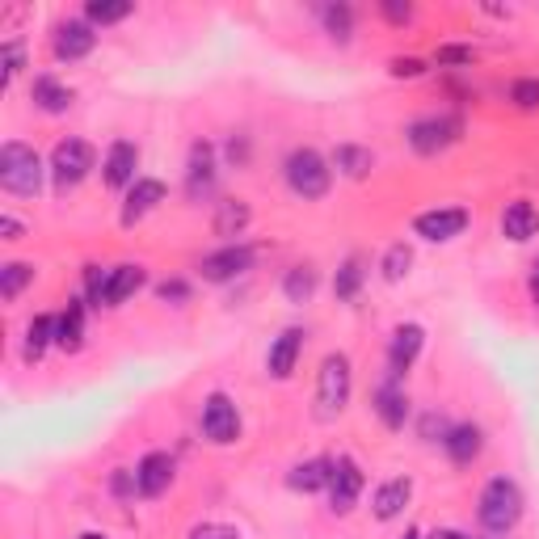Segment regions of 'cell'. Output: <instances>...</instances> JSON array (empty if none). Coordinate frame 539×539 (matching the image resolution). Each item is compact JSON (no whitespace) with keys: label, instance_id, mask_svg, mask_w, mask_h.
Listing matches in <instances>:
<instances>
[{"label":"cell","instance_id":"3","mask_svg":"<svg viewBox=\"0 0 539 539\" xmlns=\"http://www.w3.org/2000/svg\"><path fill=\"white\" fill-rule=\"evenodd\" d=\"M350 388H354V371L346 354H329L321 363V375H316V405H321V417H337L350 405Z\"/></svg>","mask_w":539,"mask_h":539},{"label":"cell","instance_id":"16","mask_svg":"<svg viewBox=\"0 0 539 539\" xmlns=\"http://www.w3.org/2000/svg\"><path fill=\"white\" fill-rule=\"evenodd\" d=\"M299 350H304V329H283L274 337V346H270V358H266V367L274 379H287L295 371V358Z\"/></svg>","mask_w":539,"mask_h":539},{"label":"cell","instance_id":"45","mask_svg":"<svg viewBox=\"0 0 539 539\" xmlns=\"http://www.w3.org/2000/svg\"><path fill=\"white\" fill-rule=\"evenodd\" d=\"M426 539H472V535L455 531V527H438V531H434V535H426Z\"/></svg>","mask_w":539,"mask_h":539},{"label":"cell","instance_id":"1","mask_svg":"<svg viewBox=\"0 0 539 539\" xmlns=\"http://www.w3.org/2000/svg\"><path fill=\"white\" fill-rule=\"evenodd\" d=\"M481 527L493 535H506L518 518H523V489H518L510 476H493L481 493Z\"/></svg>","mask_w":539,"mask_h":539},{"label":"cell","instance_id":"4","mask_svg":"<svg viewBox=\"0 0 539 539\" xmlns=\"http://www.w3.org/2000/svg\"><path fill=\"white\" fill-rule=\"evenodd\" d=\"M329 182H333V169L325 165L321 152L295 148V152L287 156V186H291L299 198H325V194H329Z\"/></svg>","mask_w":539,"mask_h":539},{"label":"cell","instance_id":"37","mask_svg":"<svg viewBox=\"0 0 539 539\" xmlns=\"http://www.w3.org/2000/svg\"><path fill=\"white\" fill-rule=\"evenodd\" d=\"M510 97L518 106H527V110H535L539 106V81H518L514 89H510Z\"/></svg>","mask_w":539,"mask_h":539},{"label":"cell","instance_id":"24","mask_svg":"<svg viewBox=\"0 0 539 539\" xmlns=\"http://www.w3.org/2000/svg\"><path fill=\"white\" fill-rule=\"evenodd\" d=\"M215 182V148L194 144L190 148V194H207Z\"/></svg>","mask_w":539,"mask_h":539},{"label":"cell","instance_id":"41","mask_svg":"<svg viewBox=\"0 0 539 539\" xmlns=\"http://www.w3.org/2000/svg\"><path fill=\"white\" fill-rule=\"evenodd\" d=\"M17 72H22V47H17V43H9V47H5V85L13 81Z\"/></svg>","mask_w":539,"mask_h":539},{"label":"cell","instance_id":"34","mask_svg":"<svg viewBox=\"0 0 539 539\" xmlns=\"http://www.w3.org/2000/svg\"><path fill=\"white\" fill-rule=\"evenodd\" d=\"M337 299H354L358 295V287H363V262H358V257H350V262L337 270Z\"/></svg>","mask_w":539,"mask_h":539},{"label":"cell","instance_id":"19","mask_svg":"<svg viewBox=\"0 0 539 539\" xmlns=\"http://www.w3.org/2000/svg\"><path fill=\"white\" fill-rule=\"evenodd\" d=\"M144 266H114L106 278V295H102V308H118L123 299H131L139 287H144Z\"/></svg>","mask_w":539,"mask_h":539},{"label":"cell","instance_id":"23","mask_svg":"<svg viewBox=\"0 0 539 539\" xmlns=\"http://www.w3.org/2000/svg\"><path fill=\"white\" fill-rule=\"evenodd\" d=\"M55 346L76 354L85 346V308L81 304H68V312L55 321Z\"/></svg>","mask_w":539,"mask_h":539},{"label":"cell","instance_id":"31","mask_svg":"<svg viewBox=\"0 0 539 539\" xmlns=\"http://www.w3.org/2000/svg\"><path fill=\"white\" fill-rule=\"evenodd\" d=\"M249 224V207L241 198H228V203H219V215H215V232L219 236H236Z\"/></svg>","mask_w":539,"mask_h":539},{"label":"cell","instance_id":"18","mask_svg":"<svg viewBox=\"0 0 539 539\" xmlns=\"http://www.w3.org/2000/svg\"><path fill=\"white\" fill-rule=\"evenodd\" d=\"M443 447L451 455V464H472V459L481 455V447H485V434H481V426H472V422L451 426L447 438H443Z\"/></svg>","mask_w":539,"mask_h":539},{"label":"cell","instance_id":"13","mask_svg":"<svg viewBox=\"0 0 539 539\" xmlns=\"http://www.w3.org/2000/svg\"><path fill=\"white\" fill-rule=\"evenodd\" d=\"M422 346H426V329H422V325H396L392 346H388L392 375H405V371L417 363V354H422Z\"/></svg>","mask_w":539,"mask_h":539},{"label":"cell","instance_id":"30","mask_svg":"<svg viewBox=\"0 0 539 539\" xmlns=\"http://www.w3.org/2000/svg\"><path fill=\"white\" fill-rule=\"evenodd\" d=\"M26 283H34V266H30V262H9V266H0V299H17Z\"/></svg>","mask_w":539,"mask_h":539},{"label":"cell","instance_id":"11","mask_svg":"<svg viewBox=\"0 0 539 539\" xmlns=\"http://www.w3.org/2000/svg\"><path fill=\"white\" fill-rule=\"evenodd\" d=\"M165 203V182H156V177H139V182L127 190V203H123V228H135L139 219H144L148 211H156Z\"/></svg>","mask_w":539,"mask_h":539},{"label":"cell","instance_id":"17","mask_svg":"<svg viewBox=\"0 0 539 539\" xmlns=\"http://www.w3.org/2000/svg\"><path fill=\"white\" fill-rule=\"evenodd\" d=\"M97 43V34L89 30V22H64L55 26V55L59 59H85Z\"/></svg>","mask_w":539,"mask_h":539},{"label":"cell","instance_id":"32","mask_svg":"<svg viewBox=\"0 0 539 539\" xmlns=\"http://www.w3.org/2000/svg\"><path fill=\"white\" fill-rule=\"evenodd\" d=\"M321 17H325L329 38H337V43H350V30H354V13H350V5H325Z\"/></svg>","mask_w":539,"mask_h":539},{"label":"cell","instance_id":"15","mask_svg":"<svg viewBox=\"0 0 539 539\" xmlns=\"http://www.w3.org/2000/svg\"><path fill=\"white\" fill-rule=\"evenodd\" d=\"M409 497H413V481H409V476H396V481H384L375 489L371 510H375L379 523H392V518L409 506Z\"/></svg>","mask_w":539,"mask_h":539},{"label":"cell","instance_id":"47","mask_svg":"<svg viewBox=\"0 0 539 539\" xmlns=\"http://www.w3.org/2000/svg\"><path fill=\"white\" fill-rule=\"evenodd\" d=\"M405 539H426V535L422 531H405Z\"/></svg>","mask_w":539,"mask_h":539},{"label":"cell","instance_id":"44","mask_svg":"<svg viewBox=\"0 0 539 539\" xmlns=\"http://www.w3.org/2000/svg\"><path fill=\"white\" fill-rule=\"evenodd\" d=\"M0 236H5V241H22V224H17L13 215H0Z\"/></svg>","mask_w":539,"mask_h":539},{"label":"cell","instance_id":"6","mask_svg":"<svg viewBox=\"0 0 539 539\" xmlns=\"http://www.w3.org/2000/svg\"><path fill=\"white\" fill-rule=\"evenodd\" d=\"M459 131H464V123L451 114H434V118H422V123H413L409 127V148L417 156H438L443 148H451Z\"/></svg>","mask_w":539,"mask_h":539},{"label":"cell","instance_id":"36","mask_svg":"<svg viewBox=\"0 0 539 539\" xmlns=\"http://www.w3.org/2000/svg\"><path fill=\"white\" fill-rule=\"evenodd\" d=\"M190 539H241V531L228 527V523H198L190 531Z\"/></svg>","mask_w":539,"mask_h":539},{"label":"cell","instance_id":"40","mask_svg":"<svg viewBox=\"0 0 539 539\" xmlns=\"http://www.w3.org/2000/svg\"><path fill=\"white\" fill-rule=\"evenodd\" d=\"M447 430H451V426L443 422V417H434V413H426V417H422V434L430 438V443H434V434H438V443H443Z\"/></svg>","mask_w":539,"mask_h":539},{"label":"cell","instance_id":"2","mask_svg":"<svg viewBox=\"0 0 539 539\" xmlns=\"http://www.w3.org/2000/svg\"><path fill=\"white\" fill-rule=\"evenodd\" d=\"M0 186L9 194H22V198H34L43 190V161H38V152L9 139V144L0 148Z\"/></svg>","mask_w":539,"mask_h":539},{"label":"cell","instance_id":"46","mask_svg":"<svg viewBox=\"0 0 539 539\" xmlns=\"http://www.w3.org/2000/svg\"><path fill=\"white\" fill-rule=\"evenodd\" d=\"M531 299H535V304H539V262L531 266Z\"/></svg>","mask_w":539,"mask_h":539},{"label":"cell","instance_id":"9","mask_svg":"<svg viewBox=\"0 0 539 539\" xmlns=\"http://www.w3.org/2000/svg\"><path fill=\"white\" fill-rule=\"evenodd\" d=\"M464 228H468L464 207H438V211H422L413 219V232L426 236V241H455Z\"/></svg>","mask_w":539,"mask_h":539},{"label":"cell","instance_id":"35","mask_svg":"<svg viewBox=\"0 0 539 539\" xmlns=\"http://www.w3.org/2000/svg\"><path fill=\"white\" fill-rule=\"evenodd\" d=\"M106 278H110V270L102 274V266H85V287H89V299H93V308H102V295H106Z\"/></svg>","mask_w":539,"mask_h":539},{"label":"cell","instance_id":"39","mask_svg":"<svg viewBox=\"0 0 539 539\" xmlns=\"http://www.w3.org/2000/svg\"><path fill=\"white\" fill-rule=\"evenodd\" d=\"M156 295L169 299V304H186V299H190V287H186V283H177V278H173V283H161V291H156Z\"/></svg>","mask_w":539,"mask_h":539},{"label":"cell","instance_id":"21","mask_svg":"<svg viewBox=\"0 0 539 539\" xmlns=\"http://www.w3.org/2000/svg\"><path fill=\"white\" fill-rule=\"evenodd\" d=\"M333 481V459H308V464H295L287 485L295 493H316V489H329Z\"/></svg>","mask_w":539,"mask_h":539},{"label":"cell","instance_id":"20","mask_svg":"<svg viewBox=\"0 0 539 539\" xmlns=\"http://www.w3.org/2000/svg\"><path fill=\"white\" fill-rule=\"evenodd\" d=\"M375 413L384 417L388 430H401V426H405V417H409V396H405V388H396V375L375 392Z\"/></svg>","mask_w":539,"mask_h":539},{"label":"cell","instance_id":"14","mask_svg":"<svg viewBox=\"0 0 539 539\" xmlns=\"http://www.w3.org/2000/svg\"><path fill=\"white\" fill-rule=\"evenodd\" d=\"M135 476H139V493H144V497H161L173 485V459L165 451H152V455L139 459Z\"/></svg>","mask_w":539,"mask_h":539},{"label":"cell","instance_id":"27","mask_svg":"<svg viewBox=\"0 0 539 539\" xmlns=\"http://www.w3.org/2000/svg\"><path fill=\"white\" fill-rule=\"evenodd\" d=\"M333 165L342 169L346 177H367L371 165H375V156H371L367 148H358V144H342V148L333 152Z\"/></svg>","mask_w":539,"mask_h":539},{"label":"cell","instance_id":"25","mask_svg":"<svg viewBox=\"0 0 539 539\" xmlns=\"http://www.w3.org/2000/svg\"><path fill=\"white\" fill-rule=\"evenodd\" d=\"M34 106L47 110V114H64L72 106V89L51 81V76H38V81H34Z\"/></svg>","mask_w":539,"mask_h":539},{"label":"cell","instance_id":"8","mask_svg":"<svg viewBox=\"0 0 539 539\" xmlns=\"http://www.w3.org/2000/svg\"><path fill=\"white\" fill-rule=\"evenodd\" d=\"M358 493H363V468L354 464L350 455H342L333 464V481H329V506L337 514H350L354 502H358Z\"/></svg>","mask_w":539,"mask_h":539},{"label":"cell","instance_id":"28","mask_svg":"<svg viewBox=\"0 0 539 539\" xmlns=\"http://www.w3.org/2000/svg\"><path fill=\"white\" fill-rule=\"evenodd\" d=\"M135 5L131 0H89L85 5V17L93 26H114V22H123V17H131Z\"/></svg>","mask_w":539,"mask_h":539},{"label":"cell","instance_id":"22","mask_svg":"<svg viewBox=\"0 0 539 539\" xmlns=\"http://www.w3.org/2000/svg\"><path fill=\"white\" fill-rule=\"evenodd\" d=\"M502 232L510 236V241H531V236H539V211L531 203H510L506 215H502Z\"/></svg>","mask_w":539,"mask_h":539},{"label":"cell","instance_id":"48","mask_svg":"<svg viewBox=\"0 0 539 539\" xmlns=\"http://www.w3.org/2000/svg\"><path fill=\"white\" fill-rule=\"evenodd\" d=\"M81 539H106V535H97V531H85V535H81Z\"/></svg>","mask_w":539,"mask_h":539},{"label":"cell","instance_id":"33","mask_svg":"<svg viewBox=\"0 0 539 539\" xmlns=\"http://www.w3.org/2000/svg\"><path fill=\"white\" fill-rule=\"evenodd\" d=\"M409 266H413V249L409 245H392L384 253V262H379V270H384L388 283H401V278L409 274Z\"/></svg>","mask_w":539,"mask_h":539},{"label":"cell","instance_id":"7","mask_svg":"<svg viewBox=\"0 0 539 539\" xmlns=\"http://www.w3.org/2000/svg\"><path fill=\"white\" fill-rule=\"evenodd\" d=\"M203 434L211 438V443H219V447H228V443L241 438V413H236L232 396H224V392L207 396V405H203Z\"/></svg>","mask_w":539,"mask_h":539},{"label":"cell","instance_id":"43","mask_svg":"<svg viewBox=\"0 0 539 539\" xmlns=\"http://www.w3.org/2000/svg\"><path fill=\"white\" fill-rule=\"evenodd\" d=\"M384 17L401 26V22H409V17H413V9L409 5H396V0H384Z\"/></svg>","mask_w":539,"mask_h":539},{"label":"cell","instance_id":"38","mask_svg":"<svg viewBox=\"0 0 539 539\" xmlns=\"http://www.w3.org/2000/svg\"><path fill=\"white\" fill-rule=\"evenodd\" d=\"M438 64H472V51L468 47H438Z\"/></svg>","mask_w":539,"mask_h":539},{"label":"cell","instance_id":"26","mask_svg":"<svg viewBox=\"0 0 539 539\" xmlns=\"http://www.w3.org/2000/svg\"><path fill=\"white\" fill-rule=\"evenodd\" d=\"M55 342V321L51 316H34L26 325V346H22V358L26 363H38V358L47 354V346Z\"/></svg>","mask_w":539,"mask_h":539},{"label":"cell","instance_id":"42","mask_svg":"<svg viewBox=\"0 0 539 539\" xmlns=\"http://www.w3.org/2000/svg\"><path fill=\"white\" fill-rule=\"evenodd\" d=\"M422 59H392V76H422Z\"/></svg>","mask_w":539,"mask_h":539},{"label":"cell","instance_id":"12","mask_svg":"<svg viewBox=\"0 0 539 539\" xmlns=\"http://www.w3.org/2000/svg\"><path fill=\"white\" fill-rule=\"evenodd\" d=\"M135 165H139V148L131 144V139H114L110 152H106V165H102L106 186H114V190L135 186V182H139V177H135Z\"/></svg>","mask_w":539,"mask_h":539},{"label":"cell","instance_id":"10","mask_svg":"<svg viewBox=\"0 0 539 539\" xmlns=\"http://www.w3.org/2000/svg\"><path fill=\"white\" fill-rule=\"evenodd\" d=\"M249 266H253V249H245V245H228V249L207 253L203 262H198V270H203L207 283H228V278L245 274Z\"/></svg>","mask_w":539,"mask_h":539},{"label":"cell","instance_id":"29","mask_svg":"<svg viewBox=\"0 0 539 539\" xmlns=\"http://www.w3.org/2000/svg\"><path fill=\"white\" fill-rule=\"evenodd\" d=\"M312 291H316V270H312V266H295V270H287V278H283V295L291 299V304H308Z\"/></svg>","mask_w":539,"mask_h":539},{"label":"cell","instance_id":"5","mask_svg":"<svg viewBox=\"0 0 539 539\" xmlns=\"http://www.w3.org/2000/svg\"><path fill=\"white\" fill-rule=\"evenodd\" d=\"M93 165H97V152L85 139H64V144H55V152H51V177L59 190L81 186Z\"/></svg>","mask_w":539,"mask_h":539}]
</instances>
